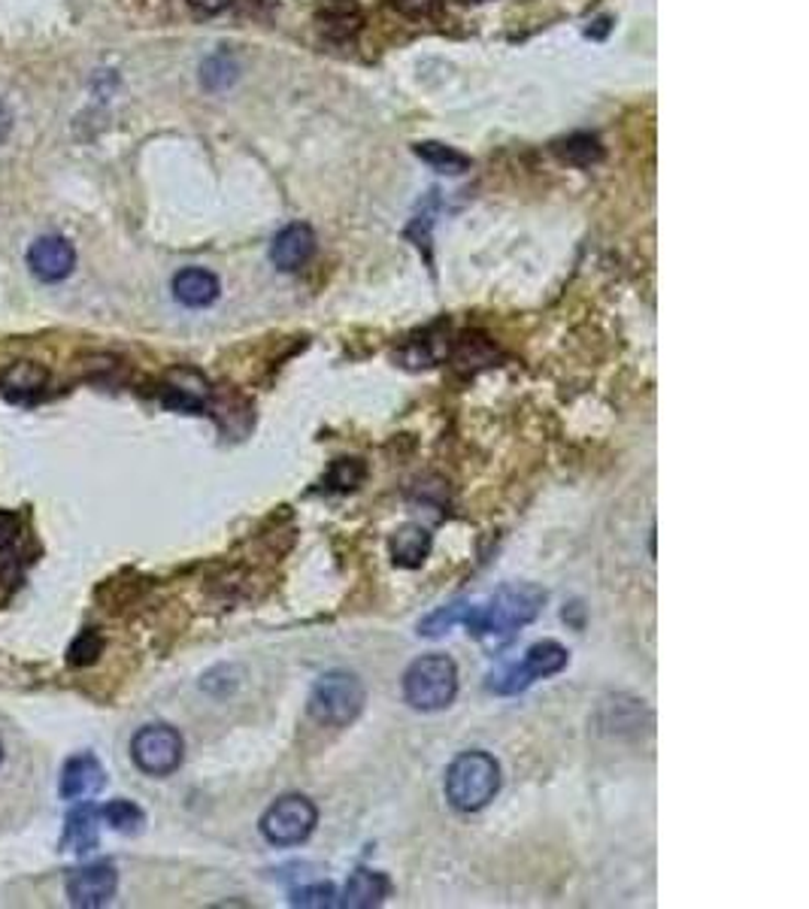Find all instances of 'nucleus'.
<instances>
[{"label": "nucleus", "instance_id": "f3484780", "mask_svg": "<svg viewBox=\"0 0 809 909\" xmlns=\"http://www.w3.org/2000/svg\"><path fill=\"white\" fill-rule=\"evenodd\" d=\"M19 540H22V521H19V516L0 513V580L3 582H15L19 570H22Z\"/></svg>", "mask_w": 809, "mask_h": 909}, {"label": "nucleus", "instance_id": "393cba45", "mask_svg": "<svg viewBox=\"0 0 809 909\" xmlns=\"http://www.w3.org/2000/svg\"><path fill=\"white\" fill-rule=\"evenodd\" d=\"M355 464H358V461H337V464H334V470H330V485H334V489H340V492H346V489H355L358 482L364 480V468H358L352 473Z\"/></svg>", "mask_w": 809, "mask_h": 909}, {"label": "nucleus", "instance_id": "4be33fe9", "mask_svg": "<svg viewBox=\"0 0 809 909\" xmlns=\"http://www.w3.org/2000/svg\"><path fill=\"white\" fill-rule=\"evenodd\" d=\"M322 22H325V31H328V34L334 27H340L342 34H349V31L358 27V7H355L352 0H334V3H328Z\"/></svg>", "mask_w": 809, "mask_h": 909}, {"label": "nucleus", "instance_id": "6ab92c4d", "mask_svg": "<svg viewBox=\"0 0 809 909\" xmlns=\"http://www.w3.org/2000/svg\"><path fill=\"white\" fill-rule=\"evenodd\" d=\"M552 152L573 167H592L604 158V146L595 134H570L564 139H555Z\"/></svg>", "mask_w": 809, "mask_h": 909}, {"label": "nucleus", "instance_id": "f03ea898", "mask_svg": "<svg viewBox=\"0 0 809 909\" xmlns=\"http://www.w3.org/2000/svg\"><path fill=\"white\" fill-rule=\"evenodd\" d=\"M501 792V764L488 752H464L446 771V797L461 812H480Z\"/></svg>", "mask_w": 809, "mask_h": 909}, {"label": "nucleus", "instance_id": "b1692460", "mask_svg": "<svg viewBox=\"0 0 809 909\" xmlns=\"http://www.w3.org/2000/svg\"><path fill=\"white\" fill-rule=\"evenodd\" d=\"M291 904L294 907H334L337 904V891L330 885H310V888L294 891Z\"/></svg>", "mask_w": 809, "mask_h": 909}, {"label": "nucleus", "instance_id": "4468645a", "mask_svg": "<svg viewBox=\"0 0 809 909\" xmlns=\"http://www.w3.org/2000/svg\"><path fill=\"white\" fill-rule=\"evenodd\" d=\"M173 298L191 310L210 306L218 298V279L203 267H186L173 277Z\"/></svg>", "mask_w": 809, "mask_h": 909}, {"label": "nucleus", "instance_id": "9b49d317", "mask_svg": "<svg viewBox=\"0 0 809 909\" xmlns=\"http://www.w3.org/2000/svg\"><path fill=\"white\" fill-rule=\"evenodd\" d=\"M106 785L103 764L91 752L74 755L61 771V797L64 800H82V797L98 795Z\"/></svg>", "mask_w": 809, "mask_h": 909}, {"label": "nucleus", "instance_id": "1a4fd4ad", "mask_svg": "<svg viewBox=\"0 0 809 909\" xmlns=\"http://www.w3.org/2000/svg\"><path fill=\"white\" fill-rule=\"evenodd\" d=\"M27 267L31 273L43 282H61L74 273L77 267V252L67 237H58V234H49V237H40V240L31 243L27 249Z\"/></svg>", "mask_w": 809, "mask_h": 909}, {"label": "nucleus", "instance_id": "a211bd4d", "mask_svg": "<svg viewBox=\"0 0 809 909\" xmlns=\"http://www.w3.org/2000/svg\"><path fill=\"white\" fill-rule=\"evenodd\" d=\"M413 152H416L425 165L434 167L437 173H446V177H461V173H468L470 170V158L464 152L452 149V146H446V143H437V139L416 143Z\"/></svg>", "mask_w": 809, "mask_h": 909}, {"label": "nucleus", "instance_id": "2eb2a0df", "mask_svg": "<svg viewBox=\"0 0 809 909\" xmlns=\"http://www.w3.org/2000/svg\"><path fill=\"white\" fill-rule=\"evenodd\" d=\"M389 879L382 876V873H373V871H355L352 876H349V883H346V888H342V904L352 909H367V907H377V904H382L385 897H389Z\"/></svg>", "mask_w": 809, "mask_h": 909}, {"label": "nucleus", "instance_id": "39448f33", "mask_svg": "<svg viewBox=\"0 0 809 909\" xmlns=\"http://www.w3.org/2000/svg\"><path fill=\"white\" fill-rule=\"evenodd\" d=\"M182 755H186V743L177 728H170V725H146L131 740V758H134L137 771H143L146 776H170L173 771H179Z\"/></svg>", "mask_w": 809, "mask_h": 909}, {"label": "nucleus", "instance_id": "c85d7f7f", "mask_svg": "<svg viewBox=\"0 0 809 909\" xmlns=\"http://www.w3.org/2000/svg\"><path fill=\"white\" fill-rule=\"evenodd\" d=\"M0 764H3V743H0Z\"/></svg>", "mask_w": 809, "mask_h": 909}, {"label": "nucleus", "instance_id": "a878e982", "mask_svg": "<svg viewBox=\"0 0 809 909\" xmlns=\"http://www.w3.org/2000/svg\"><path fill=\"white\" fill-rule=\"evenodd\" d=\"M392 7L409 19H428L440 7V0H392Z\"/></svg>", "mask_w": 809, "mask_h": 909}, {"label": "nucleus", "instance_id": "f8f14e48", "mask_svg": "<svg viewBox=\"0 0 809 909\" xmlns=\"http://www.w3.org/2000/svg\"><path fill=\"white\" fill-rule=\"evenodd\" d=\"M316 252V237L313 231L306 225H289L279 231L273 243H270V261L285 270V273H294L313 258Z\"/></svg>", "mask_w": 809, "mask_h": 909}, {"label": "nucleus", "instance_id": "423d86ee", "mask_svg": "<svg viewBox=\"0 0 809 909\" xmlns=\"http://www.w3.org/2000/svg\"><path fill=\"white\" fill-rule=\"evenodd\" d=\"M568 649L555 640H543L528 649V655L521 664L516 667L501 670L497 676H492L488 688L497 692V695H516V692H525L528 685H533L537 680H546V676H555L561 670L568 667Z\"/></svg>", "mask_w": 809, "mask_h": 909}, {"label": "nucleus", "instance_id": "7ed1b4c3", "mask_svg": "<svg viewBox=\"0 0 809 909\" xmlns=\"http://www.w3.org/2000/svg\"><path fill=\"white\" fill-rule=\"evenodd\" d=\"M404 695L409 707L422 712L446 709L458 695V667L446 655H422L409 664L404 676Z\"/></svg>", "mask_w": 809, "mask_h": 909}, {"label": "nucleus", "instance_id": "412c9836", "mask_svg": "<svg viewBox=\"0 0 809 909\" xmlns=\"http://www.w3.org/2000/svg\"><path fill=\"white\" fill-rule=\"evenodd\" d=\"M101 649H103L101 637H98V631H91L89 628V631H82L77 640L70 643L67 661H70L74 667H86V664H94V661H98Z\"/></svg>", "mask_w": 809, "mask_h": 909}, {"label": "nucleus", "instance_id": "aec40b11", "mask_svg": "<svg viewBox=\"0 0 809 909\" xmlns=\"http://www.w3.org/2000/svg\"><path fill=\"white\" fill-rule=\"evenodd\" d=\"M101 819L119 833H137L139 828H143L146 816H143V809H139L137 804H131V800H110V804L101 809Z\"/></svg>", "mask_w": 809, "mask_h": 909}, {"label": "nucleus", "instance_id": "dca6fc26", "mask_svg": "<svg viewBox=\"0 0 809 909\" xmlns=\"http://www.w3.org/2000/svg\"><path fill=\"white\" fill-rule=\"evenodd\" d=\"M430 552V534L422 525H404L394 530L392 558L397 568H422Z\"/></svg>", "mask_w": 809, "mask_h": 909}, {"label": "nucleus", "instance_id": "ddd939ff", "mask_svg": "<svg viewBox=\"0 0 809 909\" xmlns=\"http://www.w3.org/2000/svg\"><path fill=\"white\" fill-rule=\"evenodd\" d=\"M101 843V809L94 804H77L64 824L61 846L77 855H89Z\"/></svg>", "mask_w": 809, "mask_h": 909}, {"label": "nucleus", "instance_id": "f257e3e1", "mask_svg": "<svg viewBox=\"0 0 809 909\" xmlns=\"http://www.w3.org/2000/svg\"><path fill=\"white\" fill-rule=\"evenodd\" d=\"M546 592L540 585H506L494 594L485 606H468L464 625L476 637H492V640H509L513 633L531 625L543 613Z\"/></svg>", "mask_w": 809, "mask_h": 909}, {"label": "nucleus", "instance_id": "0eeeda50", "mask_svg": "<svg viewBox=\"0 0 809 909\" xmlns=\"http://www.w3.org/2000/svg\"><path fill=\"white\" fill-rule=\"evenodd\" d=\"M316 821L318 812L313 800L301 795H285L261 816V833L273 846H297L316 831Z\"/></svg>", "mask_w": 809, "mask_h": 909}, {"label": "nucleus", "instance_id": "cd10ccee", "mask_svg": "<svg viewBox=\"0 0 809 909\" xmlns=\"http://www.w3.org/2000/svg\"><path fill=\"white\" fill-rule=\"evenodd\" d=\"M7 131H10V113H7V106L0 103V139L7 137Z\"/></svg>", "mask_w": 809, "mask_h": 909}, {"label": "nucleus", "instance_id": "9d476101", "mask_svg": "<svg viewBox=\"0 0 809 909\" xmlns=\"http://www.w3.org/2000/svg\"><path fill=\"white\" fill-rule=\"evenodd\" d=\"M49 385V370L37 361H15L0 373V394L10 404H34Z\"/></svg>", "mask_w": 809, "mask_h": 909}, {"label": "nucleus", "instance_id": "c756f323", "mask_svg": "<svg viewBox=\"0 0 809 909\" xmlns=\"http://www.w3.org/2000/svg\"><path fill=\"white\" fill-rule=\"evenodd\" d=\"M473 3H480V0H473Z\"/></svg>", "mask_w": 809, "mask_h": 909}, {"label": "nucleus", "instance_id": "20e7f679", "mask_svg": "<svg viewBox=\"0 0 809 909\" xmlns=\"http://www.w3.org/2000/svg\"><path fill=\"white\" fill-rule=\"evenodd\" d=\"M364 707V688L352 673H325L310 692V716L328 728H346Z\"/></svg>", "mask_w": 809, "mask_h": 909}, {"label": "nucleus", "instance_id": "bb28decb", "mask_svg": "<svg viewBox=\"0 0 809 909\" xmlns=\"http://www.w3.org/2000/svg\"><path fill=\"white\" fill-rule=\"evenodd\" d=\"M194 10H201V13H218V10H225L231 0H189Z\"/></svg>", "mask_w": 809, "mask_h": 909}, {"label": "nucleus", "instance_id": "5701e85b", "mask_svg": "<svg viewBox=\"0 0 809 909\" xmlns=\"http://www.w3.org/2000/svg\"><path fill=\"white\" fill-rule=\"evenodd\" d=\"M234 79H237V67H234L228 55H215V58L203 64V86L206 89H225Z\"/></svg>", "mask_w": 809, "mask_h": 909}, {"label": "nucleus", "instance_id": "6e6552de", "mask_svg": "<svg viewBox=\"0 0 809 909\" xmlns=\"http://www.w3.org/2000/svg\"><path fill=\"white\" fill-rule=\"evenodd\" d=\"M119 888V873L113 864H89L67 876V900L74 907H103Z\"/></svg>", "mask_w": 809, "mask_h": 909}]
</instances>
